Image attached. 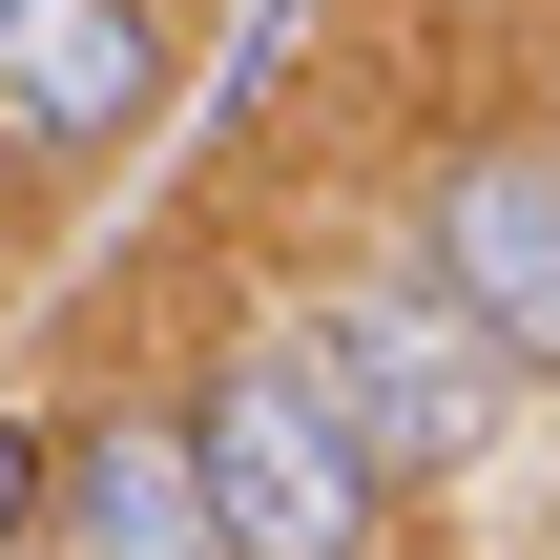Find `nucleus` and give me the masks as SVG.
<instances>
[{
  "instance_id": "4",
  "label": "nucleus",
  "mask_w": 560,
  "mask_h": 560,
  "mask_svg": "<svg viewBox=\"0 0 560 560\" xmlns=\"http://www.w3.org/2000/svg\"><path fill=\"white\" fill-rule=\"evenodd\" d=\"M395 249L520 353V395H560V145H436Z\"/></svg>"
},
{
  "instance_id": "5",
  "label": "nucleus",
  "mask_w": 560,
  "mask_h": 560,
  "mask_svg": "<svg viewBox=\"0 0 560 560\" xmlns=\"http://www.w3.org/2000/svg\"><path fill=\"white\" fill-rule=\"evenodd\" d=\"M42 560H229L208 478H187V436H166V395H83V416H62Z\"/></svg>"
},
{
  "instance_id": "3",
  "label": "nucleus",
  "mask_w": 560,
  "mask_h": 560,
  "mask_svg": "<svg viewBox=\"0 0 560 560\" xmlns=\"http://www.w3.org/2000/svg\"><path fill=\"white\" fill-rule=\"evenodd\" d=\"M166 0H0V166L21 187H83L166 125Z\"/></svg>"
},
{
  "instance_id": "7",
  "label": "nucleus",
  "mask_w": 560,
  "mask_h": 560,
  "mask_svg": "<svg viewBox=\"0 0 560 560\" xmlns=\"http://www.w3.org/2000/svg\"><path fill=\"white\" fill-rule=\"evenodd\" d=\"M291 42H312V0H249V42H229V83H208V104H270V83H291Z\"/></svg>"
},
{
  "instance_id": "6",
  "label": "nucleus",
  "mask_w": 560,
  "mask_h": 560,
  "mask_svg": "<svg viewBox=\"0 0 560 560\" xmlns=\"http://www.w3.org/2000/svg\"><path fill=\"white\" fill-rule=\"evenodd\" d=\"M42 478H62V416H0V560H42Z\"/></svg>"
},
{
  "instance_id": "1",
  "label": "nucleus",
  "mask_w": 560,
  "mask_h": 560,
  "mask_svg": "<svg viewBox=\"0 0 560 560\" xmlns=\"http://www.w3.org/2000/svg\"><path fill=\"white\" fill-rule=\"evenodd\" d=\"M166 436H187L229 560H395V520H416L374 478V436L332 416V374L291 353V312H208L187 374H166Z\"/></svg>"
},
{
  "instance_id": "2",
  "label": "nucleus",
  "mask_w": 560,
  "mask_h": 560,
  "mask_svg": "<svg viewBox=\"0 0 560 560\" xmlns=\"http://www.w3.org/2000/svg\"><path fill=\"white\" fill-rule=\"evenodd\" d=\"M291 353L332 374V416L374 436L395 499H478V478L520 457V353H499L416 249H332V270H291Z\"/></svg>"
},
{
  "instance_id": "8",
  "label": "nucleus",
  "mask_w": 560,
  "mask_h": 560,
  "mask_svg": "<svg viewBox=\"0 0 560 560\" xmlns=\"http://www.w3.org/2000/svg\"><path fill=\"white\" fill-rule=\"evenodd\" d=\"M0 291H21V166H0Z\"/></svg>"
}]
</instances>
